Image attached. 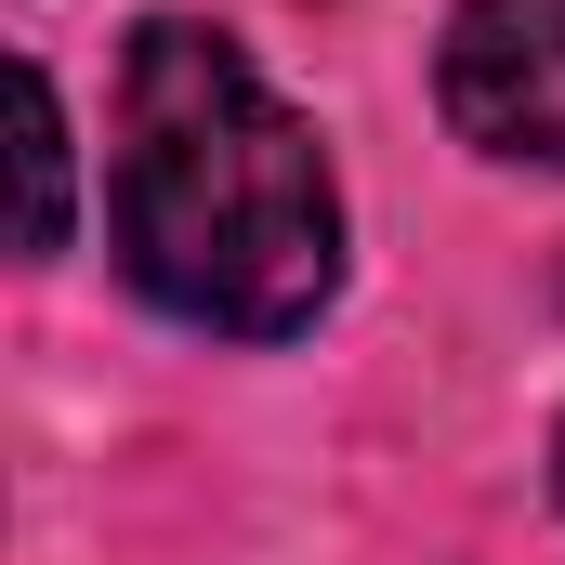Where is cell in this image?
<instances>
[{"label":"cell","mask_w":565,"mask_h":565,"mask_svg":"<svg viewBox=\"0 0 565 565\" xmlns=\"http://www.w3.org/2000/svg\"><path fill=\"white\" fill-rule=\"evenodd\" d=\"M553 487H565V434H553Z\"/></svg>","instance_id":"4"},{"label":"cell","mask_w":565,"mask_h":565,"mask_svg":"<svg viewBox=\"0 0 565 565\" xmlns=\"http://www.w3.org/2000/svg\"><path fill=\"white\" fill-rule=\"evenodd\" d=\"M106 250L158 316L224 329V342H289L342 289L329 145L198 13H145L132 26L119 158H106Z\"/></svg>","instance_id":"1"},{"label":"cell","mask_w":565,"mask_h":565,"mask_svg":"<svg viewBox=\"0 0 565 565\" xmlns=\"http://www.w3.org/2000/svg\"><path fill=\"white\" fill-rule=\"evenodd\" d=\"M434 106L460 145L513 171H565V0H460L434 53Z\"/></svg>","instance_id":"2"},{"label":"cell","mask_w":565,"mask_h":565,"mask_svg":"<svg viewBox=\"0 0 565 565\" xmlns=\"http://www.w3.org/2000/svg\"><path fill=\"white\" fill-rule=\"evenodd\" d=\"M13 106H26V250H66V93L26 66Z\"/></svg>","instance_id":"3"}]
</instances>
